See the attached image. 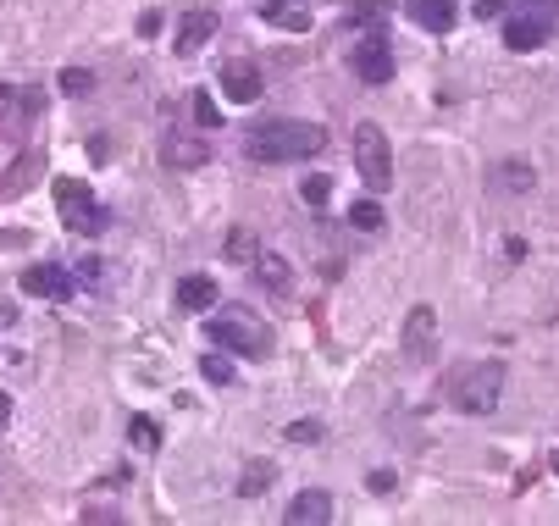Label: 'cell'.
Returning <instances> with one entry per match:
<instances>
[{
  "mask_svg": "<svg viewBox=\"0 0 559 526\" xmlns=\"http://www.w3.org/2000/svg\"><path fill=\"white\" fill-rule=\"evenodd\" d=\"M34 111H39V89L34 84L28 89H0V133H6V139H23L28 122H34Z\"/></svg>",
  "mask_w": 559,
  "mask_h": 526,
  "instance_id": "obj_8",
  "label": "cell"
},
{
  "mask_svg": "<svg viewBox=\"0 0 559 526\" xmlns=\"http://www.w3.org/2000/svg\"><path fill=\"white\" fill-rule=\"evenodd\" d=\"M128 438H133V449H161V427H155L150 416H133L128 421Z\"/></svg>",
  "mask_w": 559,
  "mask_h": 526,
  "instance_id": "obj_22",
  "label": "cell"
},
{
  "mask_svg": "<svg viewBox=\"0 0 559 526\" xmlns=\"http://www.w3.org/2000/svg\"><path fill=\"white\" fill-rule=\"evenodd\" d=\"M205 338H211L216 349H233V355H244V360L272 355V327H266V322H255L250 311L211 316V322H205Z\"/></svg>",
  "mask_w": 559,
  "mask_h": 526,
  "instance_id": "obj_2",
  "label": "cell"
},
{
  "mask_svg": "<svg viewBox=\"0 0 559 526\" xmlns=\"http://www.w3.org/2000/svg\"><path fill=\"white\" fill-rule=\"evenodd\" d=\"M548 466H554V477H559V449H554V455H548Z\"/></svg>",
  "mask_w": 559,
  "mask_h": 526,
  "instance_id": "obj_33",
  "label": "cell"
},
{
  "mask_svg": "<svg viewBox=\"0 0 559 526\" xmlns=\"http://www.w3.org/2000/svg\"><path fill=\"white\" fill-rule=\"evenodd\" d=\"M72 283H78V277H72L67 266H56V261H39V266L23 272V294H34V299H67Z\"/></svg>",
  "mask_w": 559,
  "mask_h": 526,
  "instance_id": "obj_11",
  "label": "cell"
},
{
  "mask_svg": "<svg viewBox=\"0 0 559 526\" xmlns=\"http://www.w3.org/2000/svg\"><path fill=\"white\" fill-rule=\"evenodd\" d=\"M255 266H261V283L272 288V294H288V288H294V283H288V261H283V255L255 250Z\"/></svg>",
  "mask_w": 559,
  "mask_h": 526,
  "instance_id": "obj_17",
  "label": "cell"
},
{
  "mask_svg": "<svg viewBox=\"0 0 559 526\" xmlns=\"http://www.w3.org/2000/svg\"><path fill=\"white\" fill-rule=\"evenodd\" d=\"M327 150V128L322 122H294V117H277L261 122V128L244 139V156L261 161V167H283V161H310Z\"/></svg>",
  "mask_w": 559,
  "mask_h": 526,
  "instance_id": "obj_1",
  "label": "cell"
},
{
  "mask_svg": "<svg viewBox=\"0 0 559 526\" xmlns=\"http://www.w3.org/2000/svg\"><path fill=\"white\" fill-rule=\"evenodd\" d=\"M349 222H355L360 233H377V228H388V216H382V205H377V200H355V205H349Z\"/></svg>",
  "mask_w": 559,
  "mask_h": 526,
  "instance_id": "obj_20",
  "label": "cell"
},
{
  "mask_svg": "<svg viewBox=\"0 0 559 526\" xmlns=\"http://www.w3.org/2000/svg\"><path fill=\"white\" fill-rule=\"evenodd\" d=\"M504 6H510V0H476L471 12H476V17H482V23H488V17H499V12H504Z\"/></svg>",
  "mask_w": 559,
  "mask_h": 526,
  "instance_id": "obj_30",
  "label": "cell"
},
{
  "mask_svg": "<svg viewBox=\"0 0 559 526\" xmlns=\"http://www.w3.org/2000/svg\"><path fill=\"white\" fill-rule=\"evenodd\" d=\"M222 28V17L211 12V6H194L189 17H183V28H178V56H200V45Z\"/></svg>",
  "mask_w": 559,
  "mask_h": 526,
  "instance_id": "obj_15",
  "label": "cell"
},
{
  "mask_svg": "<svg viewBox=\"0 0 559 526\" xmlns=\"http://www.w3.org/2000/svg\"><path fill=\"white\" fill-rule=\"evenodd\" d=\"M316 438H322L316 421H288V443H316Z\"/></svg>",
  "mask_w": 559,
  "mask_h": 526,
  "instance_id": "obj_28",
  "label": "cell"
},
{
  "mask_svg": "<svg viewBox=\"0 0 559 526\" xmlns=\"http://www.w3.org/2000/svg\"><path fill=\"white\" fill-rule=\"evenodd\" d=\"M61 89H67V95H89V89H95V72H89V67H67V72H61Z\"/></svg>",
  "mask_w": 559,
  "mask_h": 526,
  "instance_id": "obj_25",
  "label": "cell"
},
{
  "mask_svg": "<svg viewBox=\"0 0 559 526\" xmlns=\"http://www.w3.org/2000/svg\"><path fill=\"white\" fill-rule=\"evenodd\" d=\"M393 482H399L393 471H371V477H366V488H371V493H393Z\"/></svg>",
  "mask_w": 559,
  "mask_h": 526,
  "instance_id": "obj_29",
  "label": "cell"
},
{
  "mask_svg": "<svg viewBox=\"0 0 559 526\" xmlns=\"http://www.w3.org/2000/svg\"><path fill=\"white\" fill-rule=\"evenodd\" d=\"M432 349H438V311L416 305L405 316V360H432Z\"/></svg>",
  "mask_w": 559,
  "mask_h": 526,
  "instance_id": "obj_9",
  "label": "cell"
},
{
  "mask_svg": "<svg viewBox=\"0 0 559 526\" xmlns=\"http://www.w3.org/2000/svg\"><path fill=\"white\" fill-rule=\"evenodd\" d=\"M266 23H277V28H294V34H305V28H310V12H288V0H272V6H266Z\"/></svg>",
  "mask_w": 559,
  "mask_h": 526,
  "instance_id": "obj_21",
  "label": "cell"
},
{
  "mask_svg": "<svg viewBox=\"0 0 559 526\" xmlns=\"http://www.w3.org/2000/svg\"><path fill=\"white\" fill-rule=\"evenodd\" d=\"M349 67H355L360 84H388L393 78V45L388 39H360V45L349 50Z\"/></svg>",
  "mask_w": 559,
  "mask_h": 526,
  "instance_id": "obj_7",
  "label": "cell"
},
{
  "mask_svg": "<svg viewBox=\"0 0 559 526\" xmlns=\"http://www.w3.org/2000/svg\"><path fill=\"white\" fill-rule=\"evenodd\" d=\"M6 416H12V399H6V394H0V421H6Z\"/></svg>",
  "mask_w": 559,
  "mask_h": 526,
  "instance_id": "obj_32",
  "label": "cell"
},
{
  "mask_svg": "<svg viewBox=\"0 0 559 526\" xmlns=\"http://www.w3.org/2000/svg\"><path fill=\"white\" fill-rule=\"evenodd\" d=\"M548 34H554V0H537V6H526V12L510 17V28H504V45L510 50H543Z\"/></svg>",
  "mask_w": 559,
  "mask_h": 526,
  "instance_id": "obj_6",
  "label": "cell"
},
{
  "mask_svg": "<svg viewBox=\"0 0 559 526\" xmlns=\"http://www.w3.org/2000/svg\"><path fill=\"white\" fill-rule=\"evenodd\" d=\"M355 167H360V183L371 194H382L393 183V144L377 122H360L355 128Z\"/></svg>",
  "mask_w": 559,
  "mask_h": 526,
  "instance_id": "obj_5",
  "label": "cell"
},
{
  "mask_svg": "<svg viewBox=\"0 0 559 526\" xmlns=\"http://www.w3.org/2000/svg\"><path fill=\"white\" fill-rule=\"evenodd\" d=\"M261 67L255 61H222V95L238 100V106H255L261 100Z\"/></svg>",
  "mask_w": 559,
  "mask_h": 526,
  "instance_id": "obj_12",
  "label": "cell"
},
{
  "mask_svg": "<svg viewBox=\"0 0 559 526\" xmlns=\"http://www.w3.org/2000/svg\"><path fill=\"white\" fill-rule=\"evenodd\" d=\"M255 250H261V244H255L250 228H233V233H227V255H233V261H255Z\"/></svg>",
  "mask_w": 559,
  "mask_h": 526,
  "instance_id": "obj_23",
  "label": "cell"
},
{
  "mask_svg": "<svg viewBox=\"0 0 559 526\" xmlns=\"http://www.w3.org/2000/svg\"><path fill=\"white\" fill-rule=\"evenodd\" d=\"M194 117H200V128H222V111H216V100L205 89L194 95Z\"/></svg>",
  "mask_w": 559,
  "mask_h": 526,
  "instance_id": "obj_26",
  "label": "cell"
},
{
  "mask_svg": "<svg viewBox=\"0 0 559 526\" xmlns=\"http://www.w3.org/2000/svg\"><path fill=\"white\" fill-rule=\"evenodd\" d=\"M283 521L288 526H322V521H333V493H327V488L294 493V499H288V510H283Z\"/></svg>",
  "mask_w": 559,
  "mask_h": 526,
  "instance_id": "obj_13",
  "label": "cell"
},
{
  "mask_svg": "<svg viewBox=\"0 0 559 526\" xmlns=\"http://www.w3.org/2000/svg\"><path fill=\"white\" fill-rule=\"evenodd\" d=\"M100 272H106V266H100V261H95V255H89V261H84V266H78V283H100Z\"/></svg>",
  "mask_w": 559,
  "mask_h": 526,
  "instance_id": "obj_31",
  "label": "cell"
},
{
  "mask_svg": "<svg viewBox=\"0 0 559 526\" xmlns=\"http://www.w3.org/2000/svg\"><path fill=\"white\" fill-rule=\"evenodd\" d=\"M56 211H61V222H67L72 233H84V239L111 228V205H100L95 194H89V183H78V178L56 183Z\"/></svg>",
  "mask_w": 559,
  "mask_h": 526,
  "instance_id": "obj_4",
  "label": "cell"
},
{
  "mask_svg": "<svg viewBox=\"0 0 559 526\" xmlns=\"http://www.w3.org/2000/svg\"><path fill=\"white\" fill-rule=\"evenodd\" d=\"M161 161H167V167H205V161H211V139H200V133H189V128H172L167 139H161Z\"/></svg>",
  "mask_w": 559,
  "mask_h": 526,
  "instance_id": "obj_10",
  "label": "cell"
},
{
  "mask_svg": "<svg viewBox=\"0 0 559 526\" xmlns=\"http://www.w3.org/2000/svg\"><path fill=\"white\" fill-rule=\"evenodd\" d=\"M493 183H499V189H515V194H526L532 189V167H526V161H499V167H493Z\"/></svg>",
  "mask_w": 559,
  "mask_h": 526,
  "instance_id": "obj_18",
  "label": "cell"
},
{
  "mask_svg": "<svg viewBox=\"0 0 559 526\" xmlns=\"http://www.w3.org/2000/svg\"><path fill=\"white\" fill-rule=\"evenodd\" d=\"M216 299H222V288H216V277H205V272H194V277H183V283H178V305H183V311H211Z\"/></svg>",
  "mask_w": 559,
  "mask_h": 526,
  "instance_id": "obj_16",
  "label": "cell"
},
{
  "mask_svg": "<svg viewBox=\"0 0 559 526\" xmlns=\"http://www.w3.org/2000/svg\"><path fill=\"white\" fill-rule=\"evenodd\" d=\"M504 383H510V366H504V360H476L460 383H454V405H460L465 416H493L504 399Z\"/></svg>",
  "mask_w": 559,
  "mask_h": 526,
  "instance_id": "obj_3",
  "label": "cell"
},
{
  "mask_svg": "<svg viewBox=\"0 0 559 526\" xmlns=\"http://www.w3.org/2000/svg\"><path fill=\"white\" fill-rule=\"evenodd\" d=\"M410 6V23L427 28V34H449L460 23V0H405Z\"/></svg>",
  "mask_w": 559,
  "mask_h": 526,
  "instance_id": "obj_14",
  "label": "cell"
},
{
  "mask_svg": "<svg viewBox=\"0 0 559 526\" xmlns=\"http://www.w3.org/2000/svg\"><path fill=\"white\" fill-rule=\"evenodd\" d=\"M299 194H305V205H327V200H333V178H322V172H316V178L299 183Z\"/></svg>",
  "mask_w": 559,
  "mask_h": 526,
  "instance_id": "obj_24",
  "label": "cell"
},
{
  "mask_svg": "<svg viewBox=\"0 0 559 526\" xmlns=\"http://www.w3.org/2000/svg\"><path fill=\"white\" fill-rule=\"evenodd\" d=\"M200 371H205V377H211L216 388H227V383H233V366H227L222 355H205V360H200Z\"/></svg>",
  "mask_w": 559,
  "mask_h": 526,
  "instance_id": "obj_27",
  "label": "cell"
},
{
  "mask_svg": "<svg viewBox=\"0 0 559 526\" xmlns=\"http://www.w3.org/2000/svg\"><path fill=\"white\" fill-rule=\"evenodd\" d=\"M272 477H277L272 460H255V466L244 471V477H238V493H244V499H261V493L272 488Z\"/></svg>",
  "mask_w": 559,
  "mask_h": 526,
  "instance_id": "obj_19",
  "label": "cell"
}]
</instances>
